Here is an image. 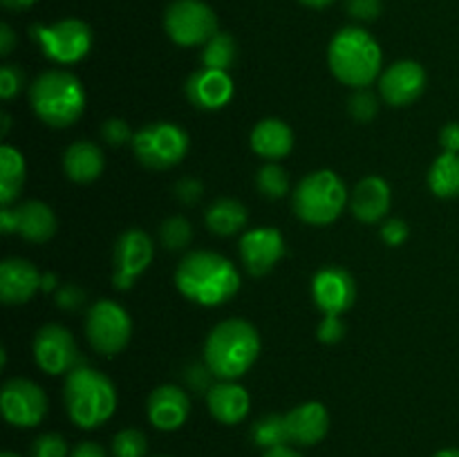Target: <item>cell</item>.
I'll return each mask as SVG.
<instances>
[{
  "label": "cell",
  "mask_w": 459,
  "mask_h": 457,
  "mask_svg": "<svg viewBox=\"0 0 459 457\" xmlns=\"http://www.w3.org/2000/svg\"><path fill=\"white\" fill-rule=\"evenodd\" d=\"M175 287L191 303L218 307L238 294L240 273L222 254L197 249L184 255L175 269Z\"/></svg>",
  "instance_id": "1"
},
{
  "label": "cell",
  "mask_w": 459,
  "mask_h": 457,
  "mask_svg": "<svg viewBox=\"0 0 459 457\" xmlns=\"http://www.w3.org/2000/svg\"><path fill=\"white\" fill-rule=\"evenodd\" d=\"M260 357V334L245 318H227L204 341V363L220 381H238Z\"/></svg>",
  "instance_id": "2"
},
{
  "label": "cell",
  "mask_w": 459,
  "mask_h": 457,
  "mask_svg": "<svg viewBox=\"0 0 459 457\" xmlns=\"http://www.w3.org/2000/svg\"><path fill=\"white\" fill-rule=\"evenodd\" d=\"M63 401L72 424L94 430L106 424L117 410L115 384L90 366H76L65 375Z\"/></svg>",
  "instance_id": "3"
},
{
  "label": "cell",
  "mask_w": 459,
  "mask_h": 457,
  "mask_svg": "<svg viewBox=\"0 0 459 457\" xmlns=\"http://www.w3.org/2000/svg\"><path fill=\"white\" fill-rule=\"evenodd\" d=\"M327 63L341 83L363 90L381 76L384 54L370 31L363 27H343L332 39Z\"/></svg>",
  "instance_id": "4"
},
{
  "label": "cell",
  "mask_w": 459,
  "mask_h": 457,
  "mask_svg": "<svg viewBox=\"0 0 459 457\" xmlns=\"http://www.w3.org/2000/svg\"><path fill=\"white\" fill-rule=\"evenodd\" d=\"M85 88L72 72H43L30 85V106L49 128H67L76 124L85 110Z\"/></svg>",
  "instance_id": "5"
},
{
  "label": "cell",
  "mask_w": 459,
  "mask_h": 457,
  "mask_svg": "<svg viewBox=\"0 0 459 457\" xmlns=\"http://www.w3.org/2000/svg\"><path fill=\"white\" fill-rule=\"evenodd\" d=\"M348 202L350 195L343 179L327 168L305 175L291 195L294 213L312 227H325L339 220Z\"/></svg>",
  "instance_id": "6"
},
{
  "label": "cell",
  "mask_w": 459,
  "mask_h": 457,
  "mask_svg": "<svg viewBox=\"0 0 459 457\" xmlns=\"http://www.w3.org/2000/svg\"><path fill=\"white\" fill-rule=\"evenodd\" d=\"M134 157L152 170H166L178 166L188 152V134L170 121H155L143 125L133 137Z\"/></svg>",
  "instance_id": "7"
},
{
  "label": "cell",
  "mask_w": 459,
  "mask_h": 457,
  "mask_svg": "<svg viewBox=\"0 0 459 457\" xmlns=\"http://www.w3.org/2000/svg\"><path fill=\"white\" fill-rule=\"evenodd\" d=\"M30 31L45 56L58 65L83 61L92 47V30L79 18H63L54 25H34Z\"/></svg>",
  "instance_id": "8"
},
{
  "label": "cell",
  "mask_w": 459,
  "mask_h": 457,
  "mask_svg": "<svg viewBox=\"0 0 459 457\" xmlns=\"http://www.w3.org/2000/svg\"><path fill=\"white\" fill-rule=\"evenodd\" d=\"M85 336L94 352L103 357H115L128 345L133 336L130 314L115 300H97L85 316Z\"/></svg>",
  "instance_id": "9"
},
{
  "label": "cell",
  "mask_w": 459,
  "mask_h": 457,
  "mask_svg": "<svg viewBox=\"0 0 459 457\" xmlns=\"http://www.w3.org/2000/svg\"><path fill=\"white\" fill-rule=\"evenodd\" d=\"M164 30L179 47H197L218 34V16L202 0H175L164 13Z\"/></svg>",
  "instance_id": "10"
},
{
  "label": "cell",
  "mask_w": 459,
  "mask_h": 457,
  "mask_svg": "<svg viewBox=\"0 0 459 457\" xmlns=\"http://www.w3.org/2000/svg\"><path fill=\"white\" fill-rule=\"evenodd\" d=\"M4 419L18 428H34L48 415V394L30 379H9L0 392Z\"/></svg>",
  "instance_id": "11"
},
{
  "label": "cell",
  "mask_w": 459,
  "mask_h": 457,
  "mask_svg": "<svg viewBox=\"0 0 459 457\" xmlns=\"http://www.w3.org/2000/svg\"><path fill=\"white\" fill-rule=\"evenodd\" d=\"M34 361L45 375H67L79 366V349L74 336L63 325L49 323L40 327L31 343Z\"/></svg>",
  "instance_id": "12"
},
{
  "label": "cell",
  "mask_w": 459,
  "mask_h": 457,
  "mask_svg": "<svg viewBox=\"0 0 459 457\" xmlns=\"http://www.w3.org/2000/svg\"><path fill=\"white\" fill-rule=\"evenodd\" d=\"M152 258H155V245L146 231L134 227L121 233L115 246V273H112L117 289H130L134 280L151 267Z\"/></svg>",
  "instance_id": "13"
},
{
  "label": "cell",
  "mask_w": 459,
  "mask_h": 457,
  "mask_svg": "<svg viewBox=\"0 0 459 457\" xmlns=\"http://www.w3.org/2000/svg\"><path fill=\"white\" fill-rule=\"evenodd\" d=\"M285 237L273 227H255L242 233L240 260L251 276H264L285 255Z\"/></svg>",
  "instance_id": "14"
},
{
  "label": "cell",
  "mask_w": 459,
  "mask_h": 457,
  "mask_svg": "<svg viewBox=\"0 0 459 457\" xmlns=\"http://www.w3.org/2000/svg\"><path fill=\"white\" fill-rule=\"evenodd\" d=\"M312 298L323 314H343L357 300V282L343 267H323L312 280Z\"/></svg>",
  "instance_id": "15"
},
{
  "label": "cell",
  "mask_w": 459,
  "mask_h": 457,
  "mask_svg": "<svg viewBox=\"0 0 459 457\" xmlns=\"http://www.w3.org/2000/svg\"><path fill=\"white\" fill-rule=\"evenodd\" d=\"M426 88V70L417 61H397L379 76V92L385 103L403 108L415 103Z\"/></svg>",
  "instance_id": "16"
},
{
  "label": "cell",
  "mask_w": 459,
  "mask_h": 457,
  "mask_svg": "<svg viewBox=\"0 0 459 457\" xmlns=\"http://www.w3.org/2000/svg\"><path fill=\"white\" fill-rule=\"evenodd\" d=\"M146 410L148 419L157 430L173 433V430L182 428L186 424L188 415H191V399L179 385L166 384L152 390L151 397H148Z\"/></svg>",
  "instance_id": "17"
},
{
  "label": "cell",
  "mask_w": 459,
  "mask_h": 457,
  "mask_svg": "<svg viewBox=\"0 0 459 457\" xmlns=\"http://www.w3.org/2000/svg\"><path fill=\"white\" fill-rule=\"evenodd\" d=\"M186 97L202 110H220L233 99V79L224 70L202 67L188 76Z\"/></svg>",
  "instance_id": "18"
},
{
  "label": "cell",
  "mask_w": 459,
  "mask_h": 457,
  "mask_svg": "<svg viewBox=\"0 0 459 457\" xmlns=\"http://www.w3.org/2000/svg\"><path fill=\"white\" fill-rule=\"evenodd\" d=\"M393 191L388 182L377 175H368L350 193V211L363 224H377L388 215Z\"/></svg>",
  "instance_id": "19"
},
{
  "label": "cell",
  "mask_w": 459,
  "mask_h": 457,
  "mask_svg": "<svg viewBox=\"0 0 459 457\" xmlns=\"http://www.w3.org/2000/svg\"><path fill=\"white\" fill-rule=\"evenodd\" d=\"M43 285L39 269L25 258H7L0 264V300L4 305H25Z\"/></svg>",
  "instance_id": "20"
},
{
  "label": "cell",
  "mask_w": 459,
  "mask_h": 457,
  "mask_svg": "<svg viewBox=\"0 0 459 457\" xmlns=\"http://www.w3.org/2000/svg\"><path fill=\"white\" fill-rule=\"evenodd\" d=\"M206 406L211 417L220 424L236 426L247 419L251 408L249 392L242 388L238 381H218L213 388L206 392Z\"/></svg>",
  "instance_id": "21"
},
{
  "label": "cell",
  "mask_w": 459,
  "mask_h": 457,
  "mask_svg": "<svg viewBox=\"0 0 459 457\" xmlns=\"http://www.w3.org/2000/svg\"><path fill=\"white\" fill-rule=\"evenodd\" d=\"M287 430L290 442L299 446H314L321 442L330 430V415L327 408L318 401H305L287 412Z\"/></svg>",
  "instance_id": "22"
},
{
  "label": "cell",
  "mask_w": 459,
  "mask_h": 457,
  "mask_svg": "<svg viewBox=\"0 0 459 457\" xmlns=\"http://www.w3.org/2000/svg\"><path fill=\"white\" fill-rule=\"evenodd\" d=\"M251 148L263 160L281 161L294 148V133L282 119L267 116V119L258 121L251 130Z\"/></svg>",
  "instance_id": "23"
},
{
  "label": "cell",
  "mask_w": 459,
  "mask_h": 457,
  "mask_svg": "<svg viewBox=\"0 0 459 457\" xmlns=\"http://www.w3.org/2000/svg\"><path fill=\"white\" fill-rule=\"evenodd\" d=\"M106 168V157L97 143L81 139V142L70 143L63 152V170L67 177L76 184L97 182Z\"/></svg>",
  "instance_id": "24"
},
{
  "label": "cell",
  "mask_w": 459,
  "mask_h": 457,
  "mask_svg": "<svg viewBox=\"0 0 459 457\" xmlns=\"http://www.w3.org/2000/svg\"><path fill=\"white\" fill-rule=\"evenodd\" d=\"M18 215V228L16 233H21L27 242H48L49 237L56 233V215L49 209L45 202L30 200L25 204L16 206Z\"/></svg>",
  "instance_id": "25"
},
{
  "label": "cell",
  "mask_w": 459,
  "mask_h": 457,
  "mask_svg": "<svg viewBox=\"0 0 459 457\" xmlns=\"http://www.w3.org/2000/svg\"><path fill=\"white\" fill-rule=\"evenodd\" d=\"M206 228L215 236H236L249 222V213H247V206L240 200H233V197H220L213 204L206 209L204 215Z\"/></svg>",
  "instance_id": "26"
},
{
  "label": "cell",
  "mask_w": 459,
  "mask_h": 457,
  "mask_svg": "<svg viewBox=\"0 0 459 457\" xmlns=\"http://www.w3.org/2000/svg\"><path fill=\"white\" fill-rule=\"evenodd\" d=\"M25 175L27 166L22 152L18 148L4 143L0 148V204L12 206V202L21 195Z\"/></svg>",
  "instance_id": "27"
},
{
  "label": "cell",
  "mask_w": 459,
  "mask_h": 457,
  "mask_svg": "<svg viewBox=\"0 0 459 457\" xmlns=\"http://www.w3.org/2000/svg\"><path fill=\"white\" fill-rule=\"evenodd\" d=\"M429 186L442 200L459 197V152H442L429 170Z\"/></svg>",
  "instance_id": "28"
},
{
  "label": "cell",
  "mask_w": 459,
  "mask_h": 457,
  "mask_svg": "<svg viewBox=\"0 0 459 457\" xmlns=\"http://www.w3.org/2000/svg\"><path fill=\"white\" fill-rule=\"evenodd\" d=\"M251 439L258 444L264 451L272 448L287 446L290 442V430H287V417L285 415H264L251 426Z\"/></svg>",
  "instance_id": "29"
},
{
  "label": "cell",
  "mask_w": 459,
  "mask_h": 457,
  "mask_svg": "<svg viewBox=\"0 0 459 457\" xmlns=\"http://www.w3.org/2000/svg\"><path fill=\"white\" fill-rule=\"evenodd\" d=\"M236 54L238 49L233 36L218 31L202 49V63H204V67H211V70L229 72V67L236 61Z\"/></svg>",
  "instance_id": "30"
},
{
  "label": "cell",
  "mask_w": 459,
  "mask_h": 457,
  "mask_svg": "<svg viewBox=\"0 0 459 457\" xmlns=\"http://www.w3.org/2000/svg\"><path fill=\"white\" fill-rule=\"evenodd\" d=\"M255 186H258L260 195L267 197V200H282L290 191V175L276 161H267L263 168L258 170V177H255Z\"/></svg>",
  "instance_id": "31"
},
{
  "label": "cell",
  "mask_w": 459,
  "mask_h": 457,
  "mask_svg": "<svg viewBox=\"0 0 459 457\" xmlns=\"http://www.w3.org/2000/svg\"><path fill=\"white\" fill-rule=\"evenodd\" d=\"M160 240L169 251L186 249L193 240L191 222L182 215H173V218L164 220L160 227Z\"/></svg>",
  "instance_id": "32"
},
{
  "label": "cell",
  "mask_w": 459,
  "mask_h": 457,
  "mask_svg": "<svg viewBox=\"0 0 459 457\" xmlns=\"http://www.w3.org/2000/svg\"><path fill=\"white\" fill-rule=\"evenodd\" d=\"M146 435L137 428H124L112 439V455L115 457H146Z\"/></svg>",
  "instance_id": "33"
},
{
  "label": "cell",
  "mask_w": 459,
  "mask_h": 457,
  "mask_svg": "<svg viewBox=\"0 0 459 457\" xmlns=\"http://www.w3.org/2000/svg\"><path fill=\"white\" fill-rule=\"evenodd\" d=\"M377 112H379V101H377V97L370 90L363 88L352 94V99H350V115H352V119L361 121V124H370L377 116Z\"/></svg>",
  "instance_id": "34"
},
{
  "label": "cell",
  "mask_w": 459,
  "mask_h": 457,
  "mask_svg": "<svg viewBox=\"0 0 459 457\" xmlns=\"http://www.w3.org/2000/svg\"><path fill=\"white\" fill-rule=\"evenodd\" d=\"M31 457H70V448L58 433H45L31 444Z\"/></svg>",
  "instance_id": "35"
},
{
  "label": "cell",
  "mask_w": 459,
  "mask_h": 457,
  "mask_svg": "<svg viewBox=\"0 0 459 457\" xmlns=\"http://www.w3.org/2000/svg\"><path fill=\"white\" fill-rule=\"evenodd\" d=\"M184 379H186L188 388L195 390V392H209V390L218 384V381H215L218 376L211 372V367L206 366L204 361L186 366V370H184Z\"/></svg>",
  "instance_id": "36"
},
{
  "label": "cell",
  "mask_w": 459,
  "mask_h": 457,
  "mask_svg": "<svg viewBox=\"0 0 459 457\" xmlns=\"http://www.w3.org/2000/svg\"><path fill=\"white\" fill-rule=\"evenodd\" d=\"M101 137L103 142L110 143V146H124V143H133V130L119 116H112V119L103 121L101 125Z\"/></svg>",
  "instance_id": "37"
},
{
  "label": "cell",
  "mask_w": 459,
  "mask_h": 457,
  "mask_svg": "<svg viewBox=\"0 0 459 457\" xmlns=\"http://www.w3.org/2000/svg\"><path fill=\"white\" fill-rule=\"evenodd\" d=\"M22 83H25V76H22V70L18 65H3L0 67V97L4 101H12L13 97H18V92L22 90Z\"/></svg>",
  "instance_id": "38"
},
{
  "label": "cell",
  "mask_w": 459,
  "mask_h": 457,
  "mask_svg": "<svg viewBox=\"0 0 459 457\" xmlns=\"http://www.w3.org/2000/svg\"><path fill=\"white\" fill-rule=\"evenodd\" d=\"M316 336L321 343H327V345L339 343V341L345 336V323L341 321L339 314H323L321 323H318Z\"/></svg>",
  "instance_id": "39"
},
{
  "label": "cell",
  "mask_w": 459,
  "mask_h": 457,
  "mask_svg": "<svg viewBox=\"0 0 459 457\" xmlns=\"http://www.w3.org/2000/svg\"><path fill=\"white\" fill-rule=\"evenodd\" d=\"M345 9L354 21H375L381 13V0H345Z\"/></svg>",
  "instance_id": "40"
},
{
  "label": "cell",
  "mask_w": 459,
  "mask_h": 457,
  "mask_svg": "<svg viewBox=\"0 0 459 457\" xmlns=\"http://www.w3.org/2000/svg\"><path fill=\"white\" fill-rule=\"evenodd\" d=\"M408 236H411V228H408V224L399 218L385 220L384 227H381V237H384L385 245L390 246L403 245V242L408 240Z\"/></svg>",
  "instance_id": "41"
},
{
  "label": "cell",
  "mask_w": 459,
  "mask_h": 457,
  "mask_svg": "<svg viewBox=\"0 0 459 457\" xmlns=\"http://www.w3.org/2000/svg\"><path fill=\"white\" fill-rule=\"evenodd\" d=\"M83 303H85L83 289H81L79 285H74V282H67V285H63L61 289L56 291V305L61 309L74 312V309H79Z\"/></svg>",
  "instance_id": "42"
},
{
  "label": "cell",
  "mask_w": 459,
  "mask_h": 457,
  "mask_svg": "<svg viewBox=\"0 0 459 457\" xmlns=\"http://www.w3.org/2000/svg\"><path fill=\"white\" fill-rule=\"evenodd\" d=\"M202 193H204V186H202V182H197L195 177H184L175 184V197H178L182 204H195V202L202 200Z\"/></svg>",
  "instance_id": "43"
},
{
  "label": "cell",
  "mask_w": 459,
  "mask_h": 457,
  "mask_svg": "<svg viewBox=\"0 0 459 457\" xmlns=\"http://www.w3.org/2000/svg\"><path fill=\"white\" fill-rule=\"evenodd\" d=\"M439 143H442L444 152H459V124L451 121L439 133Z\"/></svg>",
  "instance_id": "44"
},
{
  "label": "cell",
  "mask_w": 459,
  "mask_h": 457,
  "mask_svg": "<svg viewBox=\"0 0 459 457\" xmlns=\"http://www.w3.org/2000/svg\"><path fill=\"white\" fill-rule=\"evenodd\" d=\"M70 457H108L106 448L97 442H81L70 451Z\"/></svg>",
  "instance_id": "45"
},
{
  "label": "cell",
  "mask_w": 459,
  "mask_h": 457,
  "mask_svg": "<svg viewBox=\"0 0 459 457\" xmlns=\"http://www.w3.org/2000/svg\"><path fill=\"white\" fill-rule=\"evenodd\" d=\"M16 43L18 39L16 34H13V30L7 22H3V25H0V54H3V56H9V54L13 52V47H16Z\"/></svg>",
  "instance_id": "46"
},
{
  "label": "cell",
  "mask_w": 459,
  "mask_h": 457,
  "mask_svg": "<svg viewBox=\"0 0 459 457\" xmlns=\"http://www.w3.org/2000/svg\"><path fill=\"white\" fill-rule=\"evenodd\" d=\"M0 228H3L4 236H9V233H16V228H18L16 209H12V206H3V211H0Z\"/></svg>",
  "instance_id": "47"
},
{
  "label": "cell",
  "mask_w": 459,
  "mask_h": 457,
  "mask_svg": "<svg viewBox=\"0 0 459 457\" xmlns=\"http://www.w3.org/2000/svg\"><path fill=\"white\" fill-rule=\"evenodd\" d=\"M263 457H303V455L296 453L294 448L290 446H278V448H272V451H264Z\"/></svg>",
  "instance_id": "48"
},
{
  "label": "cell",
  "mask_w": 459,
  "mask_h": 457,
  "mask_svg": "<svg viewBox=\"0 0 459 457\" xmlns=\"http://www.w3.org/2000/svg\"><path fill=\"white\" fill-rule=\"evenodd\" d=\"M36 0H3V4L7 9H13V12H21V9H30Z\"/></svg>",
  "instance_id": "49"
},
{
  "label": "cell",
  "mask_w": 459,
  "mask_h": 457,
  "mask_svg": "<svg viewBox=\"0 0 459 457\" xmlns=\"http://www.w3.org/2000/svg\"><path fill=\"white\" fill-rule=\"evenodd\" d=\"M54 287H56V276H54V273H45V276H43V285H40V289L52 291Z\"/></svg>",
  "instance_id": "50"
},
{
  "label": "cell",
  "mask_w": 459,
  "mask_h": 457,
  "mask_svg": "<svg viewBox=\"0 0 459 457\" xmlns=\"http://www.w3.org/2000/svg\"><path fill=\"white\" fill-rule=\"evenodd\" d=\"M300 3L307 4V7H312V9H323V7H330L334 0H300Z\"/></svg>",
  "instance_id": "51"
},
{
  "label": "cell",
  "mask_w": 459,
  "mask_h": 457,
  "mask_svg": "<svg viewBox=\"0 0 459 457\" xmlns=\"http://www.w3.org/2000/svg\"><path fill=\"white\" fill-rule=\"evenodd\" d=\"M433 457H459V448H442V451L435 453Z\"/></svg>",
  "instance_id": "52"
},
{
  "label": "cell",
  "mask_w": 459,
  "mask_h": 457,
  "mask_svg": "<svg viewBox=\"0 0 459 457\" xmlns=\"http://www.w3.org/2000/svg\"><path fill=\"white\" fill-rule=\"evenodd\" d=\"M9 130V115H3V134H7Z\"/></svg>",
  "instance_id": "53"
},
{
  "label": "cell",
  "mask_w": 459,
  "mask_h": 457,
  "mask_svg": "<svg viewBox=\"0 0 459 457\" xmlns=\"http://www.w3.org/2000/svg\"><path fill=\"white\" fill-rule=\"evenodd\" d=\"M0 457H21V455H18V453H12V451H4Z\"/></svg>",
  "instance_id": "54"
},
{
  "label": "cell",
  "mask_w": 459,
  "mask_h": 457,
  "mask_svg": "<svg viewBox=\"0 0 459 457\" xmlns=\"http://www.w3.org/2000/svg\"><path fill=\"white\" fill-rule=\"evenodd\" d=\"M160 457H169V455H160Z\"/></svg>",
  "instance_id": "55"
}]
</instances>
